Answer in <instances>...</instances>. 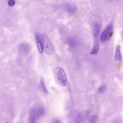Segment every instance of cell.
<instances>
[{"instance_id":"cell-1","label":"cell","mask_w":123,"mask_h":123,"mask_svg":"<svg viewBox=\"0 0 123 123\" xmlns=\"http://www.w3.org/2000/svg\"><path fill=\"white\" fill-rule=\"evenodd\" d=\"M54 78L56 84L61 86H64L67 84L66 73L61 67H55L53 69Z\"/></svg>"},{"instance_id":"cell-9","label":"cell","mask_w":123,"mask_h":123,"mask_svg":"<svg viewBox=\"0 0 123 123\" xmlns=\"http://www.w3.org/2000/svg\"><path fill=\"white\" fill-rule=\"evenodd\" d=\"M67 43L68 45L72 47H76V43L73 38H69L67 40Z\"/></svg>"},{"instance_id":"cell-10","label":"cell","mask_w":123,"mask_h":123,"mask_svg":"<svg viewBox=\"0 0 123 123\" xmlns=\"http://www.w3.org/2000/svg\"><path fill=\"white\" fill-rule=\"evenodd\" d=\"M98 120V116L97 115H94L90 117L89 119L90 123H96Z\"/></svg>"},{"instance_id":"cell-14","label":"cell","mask_w":123,"mask_h":123,"mask_svg":"<svg viewBox=\"0 0 123 123\" xmlns=\"http://www.w3.org/2000/svg\"><path fill=\"white\" fill-rule=\"evenodd\" d=\"M41 85H42V87L43 89V91L44 92H46V93H48L47 91V89H46V87H45V86L44 84V82L42 80H41Z\"/></svg>"},{"instance_id":"cell-11","label":"cell","mask_w":123,"mask_h":123,"mask_svg":"<svg viewBox=\"0 0 123 123\" xmlns=\"http://www.w3.org/2000/svg\"><path fill=\"white\" fill-rule=\"evenodd\" d=\"M94 33H97L99 34L100 30V26L98 24H95L93 26Z\"/></svg>"},{"instance_id":"cell-3","label":"cell","mask_w":123,"mask_h":123,"mask_svg":"<svg viewBox=\"0 0 123 123\" xmlns=\"http://www.w3.org/2000/svg\"><path fill=\"white\" fill-rule=\"evenodd\" d=\"M113 33V27L112 25H107L100 34V40L102 42L104 43L109 40L112 36Z\"/></svg>"},{"instance_id":"cell-16","label":"cell","mask_w":123,"mask_h":123,"mask_svg":"<svg viewBox=\"0 0 123 123\" xmlns=\"http://www.w3.org/2000/svg\"></svg>"},{"instance_id":"cell-6","label":"cell","mask_w":123,"mask_h":123,"mask_svg":"<svg viewBox=\"0 0 123 123\" xmlns=\"http://www.w3.org/2000/svg\"><path fill=\"white\" fill-rule=\"evenodd\" d=\"M35 37L38 51L40 53H43V46L42 35L39 32H37L35 34Z\"/></svg>"},{"instance_id":"cell-4","label":"cell","mask_w":123,"mask_h":123,"mask_svg":"<svg viewBox=\"0 0 123 123\" xmlns=\"http://www.w3.org/2000/svg\"><path fill=\"white\" fill-rule=\"evenodd\" d=\"M42 109L37 108L32 110L30 114L29 117V123H36L38 119L43 112Z\"/></svg>"},{"instance_id":"cell-12","label":"cell","mask_w":123,"mask_h":123,"mask_svg":"<svg viewBox=\"0 0 123 123\" xmlns=\"http://www.w3.org/2000/svg\"><path fill=\"white\" fill-rule=\"evenodd\" d=\"M106 89V86L105 85H102L98 89V92L100 94L103 93Z\"/></svg>"},{"instance_id":"cell-5","label":"cell","mask_w":123,"mask_h":123,"mask_svg":"<svg viewBox=\"0 0 123 123\" xmlns=\"http://www.w3.org/2000/svg\"><path fill=\"white\" fill-rule=\"evenodd\" d=\"M93 38L94 40V45L92 50L90 52V54L92 55H96L98 53L100 46L98 34L96 33H93Z\"/></svg>"},{"instance_id":"cell-8","label":"cell","mask_w":123,"mask_h":123,"mask_svg":"<svg viewBox=\"0 0 123 123\" xmlns=\"http://www.w3.org/2000/svg\"><path fill=\"white\" fill-rule=\"evenodd\" d=\"M115 60L118 61H122V57L120 47L119 45H117L116 49L115 54Z\"/></svg>"},{"instance_id":"cell-2","label":"cell","mask_w":123,"mask_h":123,"mask_svg":"<svg viewBox=\"0 0 123 123\" xmlns=\"http://www.w3.org/2000/svg\"><path fill=\"white\" fill-rule=\"evenodd\" d=\"M42 35L43 42V50L47 55L49 56L52 55L54 51L53 45L46 34L43 33Z\"/></svg>"},{"instance_id":"cell-7","label":"cell","mask_w":123,"mask_h":123,"mask_svg":"<svg viewBox=\"0 0 123 123\" xmlns=\"http://www.w3.org/2000/svg\"><path fill=\"white\" fill-rule=\"evenodd\" d=\"M66 11L69 13L72 14L75 13L77 11V7L75 5L73 4H67L64 6Z\"/></svg>"},{"instance_id":"cell-13","label":"cell","mask_w":123,"mask_h":123,"mask_svg":"<svg viewBox=\"0 0 123 123\" xmlns=\"http://www.w3.org/2000/svg\"><path fill=\"white\" fill-rule=\"evenodd\" d=\"M15 1L14 0H9L8 1V5L9 6H14L15 5Z\"/></svg>"},{"instance_id":"cell-15","label":"cell","mask_w":123,"mask_h":123,"mask_svg":"<svg viewBox=\"0 0 123 123\" xmlns=\"http://www.w3.org/2000/svg\"><path fill=\"white\" fill-rule=\"evenodd\" d=\"M114 123H122L121 121L120 120H117Z\"/></svg>"}]
</instances>
